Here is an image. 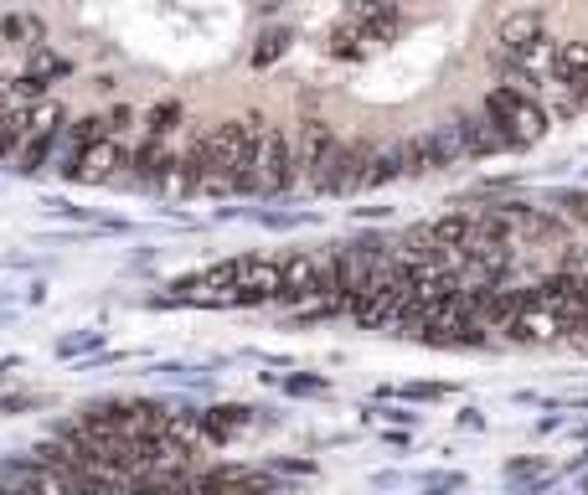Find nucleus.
I'll return each instance as SVG.
<instances>
[{
    "label": "nucleus",
    "instance_id": "4",
    "mask_svg": "<svg viewBox=\"0 0 588 495\" xmlns=\"http://www.w3.org/2000/svg\"><path fill=\"white\" fill-rule=\"evenodd\" d=\"M0 36H5V42H21V47H42L47 26H42V16H32V11H11V16H0Z\"/></svg>",
    "mask_w": 588,
    "mask_h": 495
},
{
    "label": "nucleus",
    "instance_id": "5",
    "mask_svg": "<svg viewBox=\"0 0 588 495\" xmlns=\"http://www.w3.org/2000/svg\"><path fill=\"white\" fill-rule=\"evenodd\" d=\"M362 42H366V36L356 32L351 21H341V26H335V32H331V57H341V63H356V57H362V52H366Z\"/></svg>",
    "mask_w": 588,
    "mask_h": 495
},
{
    "label": "nucleus",
    "instance_id": "2",
    "mask_svg": "<svg viewBox=\"0 0 588 495\" xmlns=\"http://www.w3.org/2000/svg\"><path fill=\"white\" fill-rule=\"evenodd\" d=\"M223 449H217V460H212V490L217 495H279V480H274L269 470L243 464V460H223Z\"/></svg>",
    "mask_w": 588,
    "mask_h": 495
},
{
    "label": "nucleus",
    "instance_id": "3",
    "mask_svg": "<svg viewBox=\"0 0 588 495\" xmlns=\"http://www.w3.org/2000/svg\"><path fill=\"white\" fill-rule=\"evenodd\" d=\"M346 21L366 36V42H387V36H398V26H403V16H398V5H393V0H351Z\"/></svg>",
    "mask_w": 588,
    "mask_h": 495
},
{
    "label": "nucleus",
    "instance_id": "6",
    "mask_svg": "<svg viewBox=\"0 0 588 495\" xmlns=\"http://www.w3.org/2000/svg\"><path fill=\"white\" fill-rule=\"evenodd\" d=\"M289 47V32H279V26H269V32L258 36V47H254V67H269L279 52Z\"/></svg>",
    "mask_w": 588,
    "mask_h": 495
},
{
    "label": "nucleus",
    "instance_id": "1",
    "mask_svg": "<svg viewBox=\"0 0 588 495\" xmlns=\"http://www.w3.org/2000/svg\"><path fill=\"white\" fill-rule=\"evenodd\" d=\"M480 114H491L495 124H501V134L511 140V150H522V144L542 140V129H547L542 104L532 94H522V88H511V83L491 88V94H485V104H480Z\"/></svg>",
    "mask_w": 588,
    "mask_h": 495
}]
</instances>
